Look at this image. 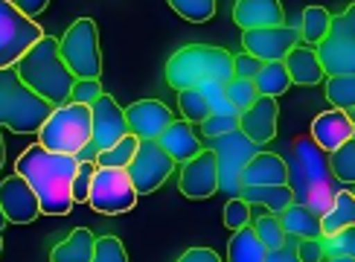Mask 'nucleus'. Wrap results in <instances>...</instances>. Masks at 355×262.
Wrapping results in <instances>:
<instances>
[{
	"mask_svg": "<svg viewBox=\"0 0 355 262\" xmlns=\"http://www.w3.org/2000/svg\"><path fill=\"white\" fill-rule=\"evenodd\" d=\"M254 85H257L259 96H274L277 99L291 87V76H288V70H286L283 62H262Z\"/></svg>",
	"mask_w": 355,
	"mask_h": 262,
	"instance_id": "c756f323",
	"label": "nucleus"
},
{
	"mask_svg": "<svg viewBox=\"0 0 355 262\" xmlns=\"http://www.w3.org/2000/svg\"><path fill=\"white\" fill-rule=\"evenodd\" d=\"M175 262H221V256L213 247H189V251H184Z\"/></svg>",
	"mask_w": 355,
	"mask_h": 262,
	"instance_id": "de8ad7c7",
	"label": "nucleus"
},
{
	"mask_svg": "<svg viewBox=\"0 0 355 262\" xmlns=\"http://www.w3.org/2000/svg\"><path fill=\"white\" fill-rule=\"evenodd\" d=\"M268 184H288V164L277 152H257L242 169V186H268Z\"/></svg>",
	"mask_w": 355,
	"mask_h": 262,
	"instance_id": "aec40b11",
	"label": "nucleus"
},
{
	"mask_svg": "<svg viewBox=\"0 0 355 262\" xmlns=\"http://www.w3.org/2000/svg\"><path fill=\"white\" fill-rule=\"evenodd\" d=\"M318 62L327 76H349L355 73V38H323L318 47Z\"/></svg>",
	"mask_w": 355,
	"mask_h": 262,
	"instance_id": "412c9836",
	"label": "nucleus"
},
{
	"mask_svg": "<svg viewBox=\"0 0 355 262\" xmlns=\"http://www.w3.org/2000/svg\"><path fill=\"white\" fill-rule=\"evenodd\" d=\"M236 128H239V114H210L201 123V134L207 140H213V137H221V134L236 131Z\"/></svg>",
	"mask_w": 355,
	"mask_h": 262,
	"instance_id": "ea45409f",
	"label": "nucleus"
},
{
	"mask_svg": "<svg viewBox=\"0 0 355 262\" xmlns=\"http://www.w3.org/2000/svg\"><path fill=\"white\" fill-rule=\"evenodd\" d=\"M12 3L21 15H26V18H35V15H41L50 6V0H12Z\"/></svg>",
	"mask_w": 355,
	"mask_h": 262,
	"instance_id": "09e8293b",
	"label": "nucleus"
},
{
	"mask_svg": "<svg viewBox=\"0 0 355 262\" xmlns=\"http://www.w3.org/2000/svg\"><path fill=\"white\" fill-rule=\"evenodd\" d=\"M250 227H254V233L259 236V242L268 247V251H274V247H283V245H286L283 222H279V216H274V213L259 216L257 222H250Z\"/></svg>",
	"mask_w": 355,
	"mask_h": 262,
	"instance_id": "c9c22d12",
	"label": "nucleus"
},
{
	"mask_svg": "<svg viewBox=\"0 0 355 262\" xmlns=\"http://www.w3.org/2000/svg\"><path fill=\"white\" fill-rule=\"evenodd\" d=\"M3 160H6V146H3V134H0V169H3Z\"/></svg>",
	"mask_w": 355,
	"mask_h": 262,
	"instance_id": "864d4df0",
	"label": "nucleus"
},
{
	"mask_svg": "<svg viewBox=\"0 0 355 262\" xmlns=\"http://www.w3.org/2000/svg\"><path fill=\"white\" fill-rule=\"evenodd\" d=\"M294 256H297V262H323V259H327V247H323V236L297 239V245H294Z\"/></svg>",
	"mask_w": 355,
	"mask_h": 262,
	"instance_id": "79ce46f5",
	"label": "nucleus"
},
{
	"mask_svg": "<svg viewBox=\"0 0 355 262\" xmlns=\"http://www.w3.org/2000/svg\"><path fill=\"white\" fill-rule=\"evenodd\" d=\"M349 193H352V195H355V184H352V186H349Z\"/></svg>",
	"mask_w": 355,
	"mask_h": 262,
	"instance_id": "13d9d810",
	"label": "nucleus"
},
{
	"mask_svg": "<svg viewBox=\"0 0 355 262\" xmlns=\"http://www.w3.org/2000/svg\"><path fill=\"white\" fill-rule=\"evenodd\" d=\"M0 251H3V236H0Z\"/></svg>",
	"mask_w": 355,
	"mask_h": 262,
	"instance_id": "4d7b16f0",
	"label": "nucleus"
},
{
	"mask_svg": "<svg viewBox=\"0 0 355 262\" xmlns=\"http://www.w3.org/2000/svg\"><path fill=\"white\" fill-rule=\"evenodd\" d=\"M259 67H262V62H259V58H254L250 53L233 55V76H239V79H257Z\"/></svg>",
	"mask_w": 355,
	"mask_h": 262,
	"instance_id": "49530a36",
	"label": "nucleus"
},
{
	"mask_svg": "<svg viewBox=\"0 0 355 262\" xmlns=\"http://www.w3.org/2000/svg\"><path fill=\"white\" fill-rule=\"evenodd\" d=\"M349 120H352V125H355V108H352V111H349Z\"/></svg>",
	"mask_w": 355,
	"mask_h": 262,
	"instance_id": "6e6d98bb",
	"label": "nucleus"
},
{
	"mask_svg": "<svg viewBox=\"0 0 355 262\" xmlns=\"http://www.w3.org/2000/svg\"><path fill=\"white\" fill-rule=\"evenodd\" d=\"M323 94H327L332 108L352 111L355 108V73H349V76H327L323 79Z\"/></svg>",
	"mask_w": 355,
	"mask_h": 262,
	"instance_id": "7c9ffc66",
	"label": "nucleus"
},
{
	"mask_svg": "<svg viewBox=\"0 0 355 262\" xmlns=\"http://www.w3.org/2000/svg\"><path fill=\"white\" fill-rule=\"evenodd\" d=\"M62 62L76 79H99L102 76V50H99V26L91 18L73 21L64 35L58 38Z\"/></svg>",
	"mask_w": 355,
	"mask_h": 262,
	"instance_id": "0eeeda50",
	"label": "nucleus"
},
{
	"mask_svg": "<svg viewBox=\"0 0 355 262\" xmlns=\"http://www.w3.org/2000/svg\"><path fill=\"white\" fill-rule=\"evenodd\" d=\"M96 175V160H79L76 175H73V204H87V195H91V184Z\"/></svg>",
	"mask_w": 355,
	"mask_h": 262,
	"instance_id": "4c0bfd02",
	"label": "nucleus"
},
{
	"mask_svg": "<svg viewBox=\"0 0 355 262\" xmlns=\"http://www.w3.org/2000/svg\"><path fill=\"white\" fill-rule=\"evenodd\" d=\"M279 222H283L286 236L294 239H309V236H320V216H315L306 204H288V207L279 213Z\"/></svg>",
	"mask_w": 355,
	"mask_h": 262,
	"instance_id": "bb28decb",
	"label": "nucleus"
},
{
	"mask_svg": "<svg viewBox=\"0 0 355 262\" xmlns=\"http://www.w3.org/2000/svg\"><path fill=\"white\" fill-rule=\"evenodd\" d=\"M268 259V247L259 242L254 227H239L233 230L227 242V262H265Z\"/></svg>",
	"mask_w": 355,
	"mask_h": 262,
	"instance_id": "cd10ccee",
	"label": "nucleus"
},
{
	"mask_svg": "<svg viewBox=\"0 0 355 262\" xmlns=\"http://www.w3.org/2000/svg\"><path fill=\"white\" fill-rule=\"evenodd\" d=\"M76 155H58L44 149L41 143H33L21 152L15 172L33 186L41 213L67 216L73 210V175H76Z\"/></svg>",
	"mask_w": 355,
	"mask_h": 262,
	"instance_id": "f257e3e1",
	"label": "nucleus"
},
{
	"mask_svg": "<svg viewBox=\"0 0 355 262\" xmlns=\"http://www.w3.org/2000/svg\"><path fill=\"white\" fill-rule=\"evenodd\" d=\"M329 35H335V38H355V3H349L341 15H332Z\"/></svg>",
	"mask_w": 355,
	"mask_h": 262,
	"instance_id": "a18cd8bd",
	"label": "nucleus"
},
{
	"mask_svg": "<svg viewBox=\"0 0 355 262\" xmlns=\"http://www.w3.org/2000/svg\"><path fill=\"white\" fill-rule=\"evenodd\" d=\"M96 155H99V149H96V143L91 140V143H87L85 149L76 155V160H96Z\"/></svg>",
	"mask_w": 355,
	"mask_h": 262,
	"instance_id": "3c124183",
	"label": "nucleus"
},
{
	"mask_svg": "<svg viewBox=\"0 0 355 262\" xmlns=\"http://www.w3.org/2000/svg\"><path fill=\"white\" fill-rule=\"evenodd\" d=\"M300 44V33L288 24L279 26H259L242 33V47L259 62H283V58Z\"/></svg>",
	"mask_w": 355,
	"mask_h": 262,
	"instance_id": "f8f14e48",
	"label": "nucleus"
},
{
	"mask_svg": "<svg viewBox=\"0 0 355 262\" xmlns=\"http://www.w3.org/2000/svg\"><path fill=\"white\" fill-rule=\"evenodd\" d=\"M175 166L178 164L164 152V146L157 140H140L137 155L131 157L125 172H128L131 184H135L137 195H152L155 189H160L166 184V178H172Z\"/></svg>",
	"mask_w": 355,
	"mask_h": 262,
	"instance_id": "9b49d317",
	"label": "nucleus"
},
{
	"mask_svg": "<svg viewBox=\"0 0 355 262\" xmlns=\"http://www.w3.org/2000/svg\"><path fill=\"white\" fill-rule=\"evenodd\" d=\"M91 128H94L91 140L96 143V149L99 152L111 149L114 143H120L128 134L125 108H120V102H116L111 94H102L91 105Z\"/></svg>",
	"mask_w": 355,
	"mask_h": 262,
	"instance_id": "4468645a",
	"label": "nucleus"
},
{
	"mask_svg": "<svg viewBox=\"0 0 355 262\" xmlns=\"http://www.w3.org/2000/svg\"><path fill=\"white\" fill-rule=\"evenodd\" d=\"M233 24L242 33L259 29V26H279V24H286V12L279 0H236Z\"/></svg>",
	"mask_w": 355,
	"mask_h": 262,
	"instance_id": "6ab92c4d",
	"label": "nucleus"
},
{
	"mask_svg": "<svg viewBox=\"0 0 355 262\" xmlns=\"http://www.w3.org/2000/svg\"><path fill=\"white\" fill-rule=\"evenodd\" d=\"M225 94H227V102L233 105L236 114L248 111V108L257 102V96H259L254 79H239V76H233V79L225 85Z\"/></svg>",
	"mask_w": 355,
	"mask_h": 262,
	"instance_id": "e433bc0d",
	"label": "nucleus"
},
{
	"mask_svg": "<svg viewBox=\"0 0 355 262\" xmlns=\"http://www.w3.org/2000/svg\"><path fill=\"white\" fill-rule=\"evenodd\" d=\"M239 198H245L248 204H262L268 213L279 216L288 204H294V193L288 184H268V186H242Z\"/></svg>",
	"mask_w": 355,
	"mask_h": 262,
	"instance_id": "393cba45",
	"label": "nucleus"
},
{
	"mask_svg": "<svg viewBox=\"0 0 355 262\" xmlns=\"http://www.w3.org/2000/svg\"><path fill=\"white\" fill-rule=\"evenodd\" d=\"M286 164L294 201L306 204L315 216H323L332 207L335 195L344 189V184L332 175L329 155L306 134L291 143V160H286Z\"/></svg>",
	"mask_w": 355,
	"mask_h": 262,
	"instance_id": "f03ea898",
	"label": "nucleus"
},
{
	"mask_svg": "<svg viewBox=\"0 0 355 262\" xmlns=\"http://www.w3.org/2000/svg\"><path fill=\"white\" fill-rule=\"evenodd\" d=\"M157 143L164 146V152L175 160V164H187V160H192L204 149L201 137L196 134V128H192V123H187V120H172L164 134L157 137Z\"/></svg>",
	"mask_w": 355,
	"mask_h": 262,
	"instance_id": "4be33fe9",
	"label": "nucleus"
},
{
	"mask_svg": "<svg viewBox=\"0 0 355 262\" xmlns=\"http://www.w3.org/2000/svg\"><path fill=\"white\" fill-rule=\"evenodd\" d=\"M210 149L218 160V193H225L227 198H236L242 193V169L248 166V160L259 152V146L254 140H248L242 131L236 128L221 137H213Z\"/></svg>",
	"mask_w": 355,
	"mask_h": 262,
	"instance_id": "6e6552de",
	"label": "nucleus"
},
{
	"mask_svg": "<svg viewBox=\"0 0 355 262\" xmlns=\"http://www.w3.org/2000/svg\"><path fill=\"white\" fill-rule=\"evenodd\" d=\"M323 247H327V254L355 256V225L344 227L341 233H335V236H323Z\"/></svg>",
	"mask_w": 355,
	"mask_h": 262,
	"instance_id": "37998d69",
	"label": "nucleus"
},
{
	"mask_svg": "<svg viewBox=\"0 0 355 262\" xmlns=\"http://www.w3.org/2000/svg\"><path fill=\"white\" fill-rule=\"evenodd\" d=\"M87 204L102 213V216H120L135 210L137 204V189L131 184L125 169H111V166H96L94 184H91V195Z\"/></svg>",
	"mask_w": 355,
	"mask_h": 262,
	"instance_id": "1a4fd4ad",
	"label": "nucleus"
},
{
	"mask_svg": "<svg viewBox=\"0 0 355 262\" xmlns=\"http://www.w3.org/2000/svg\"><path fill=\"white\" fill-rule=\"evenodd\" d=\"M283 64L291 76V85L312 87V85H323V79H327V73H323V67L318 62L315 47H309V44H297V47L283 58Z\"/></svg>",
	"mask_w": 355,
	"mask_h": 262,
	"instance_id": "5701e85b",
	"label": "nucleus"
},
{
	"mask_svg": "<svg viewBox=\"0 0 355 262\" xmlns=\"http://www.w3.org/2000/svg\"><path fill=\"white\" fill-rule=\"evenodd\" d=\"M254 218H250V204L245 198H227L225 204V227L230 230H239V227H248Z\"/></svg>",
	"mask_w": 355,
	"mask_h": 262,
	"instance_id": "a19ab883",
	"label": "nucleus"
},
{
	"mask_svg": "<svg viewBox=\"0 0 355 262\" xmlns=\"http://www.w3.org/2000/svg\"><path fill=\"white\" fill-rule=\"evenodd\" d=\"M53 105L26 87L15 67H0V128L15 134H38Z\"/></svg>",
	"mask_w": 355,
	"mask_h": 262,
	"instance_id": "39448f33",
	"label": "nucleus"
},
{
	"mask_svg": "<svg viewBox=\"0 0 355 262\" xmlns=\"http://www.w3.org/2000/svg\"><path fill=\"white\" fill-rule=\"evenodd\" d=\"M329 26H332V12L323 9V6H306L300 12V41L306 44H318L323 38H329Z\"/></svg>",
	"mask_w": 355,
	"mask_h": 262,
	"instance_id": "c85d7f7f",
	"label": "nucleus"
},
{
	"mask_svg": "<svg viewBox=\"0 0 355 262\" xmlns=\"http://www.w3.org/2000/svg\"><path fill=\"white\" fill-rule=\"evenodd\" d=\"M277 120H279V105L274 96H257V102L248 111L239 114V131L254 140L257 146H265L277 137Z\"/></svg>",
	"mask_w": 355,
	"mask_h": 262,
	"instance_id": "a211bd4d",
	"label": "nucleus"
},
{
	"mask_svg": "<svg viewBox=\"0 0 355 262\" xmlns=\"http://www.w3.org/2000/svg\"><path fill=\"white\" fill-rule=\"evenodd\" d=\"M178 108H181V120L187 123H204L210 116V105H207V99L198 87L178 91Z\"/></svg>",
	"mask_w": 355,
	"mask_h": 262,
	"instance_id": "72a5a7b5",
	"label": "nucleus"
},
{
	"mask_svg": "<svg viewBox=\"0 0 355 262\" xmlns=\"http://www.w3.org/2000/svg\"><path fill=\"white\" fill-rule=\"evenodd\" d=\"M99 96H102V82L99 79H76L73 94H70V99L79 102V105H94Z\"/></svg>",
	"mask_w": 355,
	"mask_h": 262,
	"instance_id": "c03bdc74",
	"label": "nucleus"
},
{
	"mask_svg": "<svg viewBox=\"0 0 355 262\" xmlns=\"http://www.w3.org/2000/svg\"><path fill=\"white\" fill-rule=\"evenodd\" d=\"M233 79V53L210 44H187L175 50L166 62V85L172 91L198 87L201 82H230Z\"/></svg>",
	"mask_w": 355,
	"mask_h": 262,
	"instance_id": "20e7f679",
	"label": "nucleus"
},
{
	"mask_svg": "<svg viewBox=\"0 0 355 262\" xmlns=\"http://www.w3.org/2000/svg\"><path fill=\"white\" fill-rule=\"evenodd\" d=\"M18 76L24 79L26 87H33V91L47 99L50 105H64L73 94V85H76V76L67 70V64L62 62V53H58V38L53 35H44L38 38L33 47H29L21 58L18 64Z\"/></svg>",
	"mask_w": 355,
	"mask_h": 262,
	"instance_id": "7ed1b4c3",
	"label": "nucleus"
},
{
	"mask_svg": "<svg viewBox=\"0 0 355 262\" xmlns=\"http://www.w3.org/2000/svg\"><path fill=\"white\" fill-rule=\"evenodd\" d=\"M91 105L67 99L64 105H55L53 114L38 128V143L44 149L58 155H79L91 143Z\"/></svg>",
	"mask_w": 355,
	"mask_h": 262,
	"instance_id": "423d86ee",
	"label": "nucleus"
},
{
	"mask_svg": "<svg viewBox=\"0 0 355 262\" xmlns=\"http://www.w3.org/2000/svg\"><path fill=\"white\" fill-rule=\"evenodd\" d=\"M172 120V111L160 99H137L125 108L128 134H135L137 140H157Z\"/></svg>",
	"mask_w": 355,
	"mask_h": 262,
	"instance_id": "dca6fc26",
	"label": "nucleus"
},
{
	"mask_svg": "<svg viewBox=\"0 0 355 262\" xmlns=\"http://www.w3.org/2000/svg\"><path fill=\"white\" fill-rule=\"evenodd\" d=\"M329 166H332V175L344 186L355 184V137L349 143H344L341 149L329 152Z\"/></svg>",
	"mask_w": 355,
	"mask_h": 262,
	"instance_id": "f704fd0d",
	"label": "nucleus"
},
{
	"mask_svg": "<svg viewBox=\"0 0 355 262\" xmlns=\"http://www.w3.org/2000/svg\"><path fill=\"white\" fill-rule=\"evenodd\" d=\"M323 262H355V256H347V254H327Z\"/></svg>",
	"mask_w": 355,
	"mask_h": 262,
	"instance_id": "603ef678",
	"label": "nucleus"
},
{
	"mask_svg": "<svg viewBox=\"0 0 355 262\" xmlns=\"http://www.w3.org/2000/svg\"><path fill=\"white\" fill-rule=\"evenodd\" d=\"M309 137H312L327 155L335 152V149H341L344 143H349L355 137V125L349 120V111H341V108L320 111L315 120H312Z\"/></svg>",
	"mask_w": 355,
	"mask_h": 262,
	"instance_id": "f3484780",
	"label": "nucleus"
},
{
	"mask_svg": "<svg viewBox=\"0 0 355 262\" xmlns=\"http://www.w3.org/2000/svg\"><path fill=\"white\" fill-rule=\"evenodd\" d=\"M166 3L189 24H207L218 9V0H166Z\"/></svg>",
	"mask_w": 355,
	"mask_h": 262,
	"instance_id": "473e14b6",
	"label": "nucleus"
},
{
	"mask_svg": "<svg viewBox=\"0 0 355 262\" xmlns=\"http://www.w3.org/2000/svg\"><path fill=\"white\" fill-rule=\"evenodd\" d=\"M9 222H6V216H3V210H0V236H3V227H6Z\"/></svg>",
	"mask_w": 355,
	"mask_h": 262,
	"instance_id": "5fc2aeb1",
	"label": "nucleus"
},
{
	"mask_svg": "<svg viewBox=\"0 0 355 262\" xmlns=\"http://www.w3.org/2000/svg\"><path fill=\"white\" fill-rule=\"evenodd\" d=\"M91 262H128L125 245L116 239V236H99V239H96V247H94Z\"/></svg>",
	"mask_w": 355,
	"mask_h": 262,
	"instance_id": "58836bf2",
	"label": "nucleus"
},
{
	"mask_svg": "<svg viewBox=\"0 0 355 262\" xmlns=\"http://www.w3.org/2000/svg\"><path fill=\"white\" fill-rule=\"evenodd\" d=\"M352 225H355V195L349 189H341L335 195L332 207L320 216V236H335V233H341L344 227Z\"/></svg>",
	"mask_w": 355,
	"mask_h": 262,
	"instance_id": "a878e982",
	"label": "nucleus"
},
{
	"mask_svg": "<svg viewBox=\"0 0 355 262\" xmlns=\"http://www.w3.org/2000/svg\"><path fill=\"white\" fill-rule=\"evenodd\" d=\"M47 33L15 9L12 0H0V67H15L18 58Z\"/></svg>",
	"mask_w": 355,
	"mask_h": 262,
	"instance_id": "9d476101",
	"label": "nucleus"
},
{
	"mask_svg": "<svg viewBox=\"0 0 355 262\" xmlns=\"http://www.w3.org/2000/svg\"><path fill=\"white\" fill-rule=\"evenodd\" d=\"M0 210H3L9 225H33L41 216L38 195L18 172L12 178H3V184H0Z\"/></svg>",
	"mask_w": 355,
	"mask_h": 262,
	"instance_id": "2eb2a0df",
	"label": "nucleus"
},
{
	"mask_svg": "<svg viewBox=\"0 0 355 262\" xmlns=\"http://www.w3.org/2000/svg\"><path fill=\"white\" fill-rule=\"evenodd\" d=\"M96 247V236L87 227H76L73 233L50 247V262H91Z\"/></svg>",
	"mask_w": 355,
	"mask_h": 262,
	"instance_id": "b1692460",
	"label": "nucleus"
},
{
	"mask_svg": "<svg viewBox=\"0 0 355 262\" xmlns=\"http://www.w3.org/2000/svg\"><path fill=\"white\" fill-rule=\"evenodd\" d=\"M265 262H297V256H294L291 247H274V251H268V259Z\"/></svg>",
	"mask_w": 355,
	"mask_h": 262,
	"instance_id": "8fccbe9b",
	"label": "nucleus"
},
{
	"mask_svg": "<svg viewBox=\"0 0 355 262\" xmlns=\"http://www.w3.org/2000/svg\"><path fill=\"white\" fill-rule=\"evenodd\" d=\"M178 189L189 201H207L218 193V160L213 149H201L192 160L181 164Z\"/></svg>",
	"mask_w": 355,
	"mask_h": 262,
	"instance_id": "ddd939ff",
	"label": "nucleus"
},
{
	"mask_svg": "<svg viewBox=\"0 0 355 262\" xmlns=\"http://www.w3.org/2000/svg\"><path fill=\"white\" fill-rule=\"evenodd\" d=\"M137 146L140 140L135 134H125L120 143H114L111 149L105 152H99L96 155V166H111V169H125L131 164V157L137 155Z\"/></svg>",
	"mask_w": 355,
	"mask_h": 262,
	"instance_id": "2f4dec72",
	"label": "nucleus"
}]
</instances>
